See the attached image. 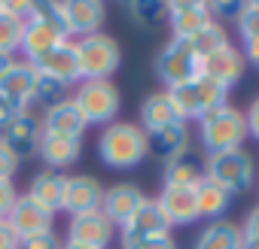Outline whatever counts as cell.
<instances>
[{"mask_svg":"<svg viewBox=\"0 0 259 249\" xmlns=\"http://www.w3.org/2000/svg\"><path fill=\"white\" fill-rule=\"evenodd\" d=\"M150 155L147 131L135 121H113L98 137V158L113 170H132Z\"/></svg>","mask_w":259,"mask_h":249,"instance_id":"cell-1","label":"cell"},{"mask_svg":"<svg viewBox=\"0 0 259 249\" xmlns=\"http://www.w3.org/2000/svg\"><path fill=\"white\" fill-rule=\"evenodd\" d=\"M198 140H201V146H204L207 155H220V152L241 149L244 140H247L244 112L235 109L232 103L207 112L204 118H198Z\"/></svg>","mask_w":259,"mask_h":249,"instance_id":"cell-2","label":"cell"},{"mask_svg":"<svg viewBox=\"0 0 259 249\" xmlns=\"http://www.w3.org/2000/svg\"><path fill=\"white\" fill-rule=\"evenodd\" d=\"M168 94H171V100H174V106H177V112H180V118L186 125L198 121L207 112L229 103V88H223L220 82H213V79H207L201 73L195 79L177 85V88H168Z\"/></svg>","mask_w":259,"mask_h":249,"instance_id":"cell-3","label":"cell"},{"mask_svg":"<svg viewBox=\"0 0 259 249\" xmlns=\"http://www.w3.org/2000/svg\"><path fill=\"white\" fill-rule=\"evenodd\" d=\"M76 109L82 112L85 125H113L122 106V94L113 85V79H82L76 82V91L70 94Z\"/></svg>","mask_w":259,"mask_h":249,"instance_id":"cell-4","label":"cell"},{"mask_svg":"<svg viewBox=\"0 0 259 249\" xmlns=\"http://www.w3.org/2000/svg\"><path fill=\"white\" fill-rule=\"evenodd\" d=\"M76 46V64H79V82L82 79H110L122 64V49L116 37L98 31L82 40H73Z\"/></svg>","mask_w":259,"mask_h":249,"instance_id":"cell-5","label":"cell"},{"mask_svg":"<svg viewBox=\"0 0 259 249\" xmlns=\"http://www.w3.org/2000/svg\"><path fill=\"white\" fill-rule=\"evenodd\" d=\"M204 176L213 179L217 185H223L229 195H241V192H247V189L253 185L256 161H253V155L244 152V149L207 155V158H204Z\"/></svg>","mask_w":259,"mask_h":249,"instance_id":"cell-6","label":"cell"},{"mask_svg":"<svg viewBox=\"0 0 259 249\" xmlns=\"http://www.w3.org/2000/svg\"><path fill=\"white\" fill-rule=\"evenodd\" d=\"M198 73H201V58L195 55L186 37H171L156 55V76L165 82V91L195 79Z\"/></svg>","mask_w":259,"mask_h":249,"instance_id":"cell-7","label":"cell"},{"mask_svg":"<svg viewBox=\"0 0 259 249\" xmlns=\"http://www.w3.org/2000/svg\"><path fill=\"white\" fill-rule=\"evenodd\" d=\"M113 237H116V225L101 210L67 219L64 243H76V246H89V249H107L113 243Z\"/></svg>","mask_w":259,"mask_h":249,"instance_id":"cell-8","label":"cell"},{"mask_svg":"<svg viewBox=\"0 0 259 249\" xmlns=\"http://www.w3.org/2000/svg\"><path fill=\"white\" fill-rule=\"evenodd\" d=\"M162 234H171V225L162 216V210L156 207V201L147 198V204L122 225V249H135L138 243L162 237Z\"/></svg>","mask_w":259,"mask_h":249,"instance_id":"cell-9","label":"cell"},{"mask_svg":"<svg viewBox=\"0 0 259 249\" xmlns=\"http://www.w3.org/2000/svg\"><path fill=\"white\" fill-rule=\"evenodd\" d=\"M144 204H147V195H144L141 185H135V182H116V185L104 189L101 213H104L116 228H122Z\"/></svg>","mask_w":259,"mask_h":249,"instance_id":"cell-10","label":"cell"},{"mask_svg":"<svg viewBox=\"0 0 259 249\" xmlns=\"http://www.w3.org/2000/svg\"><path fill=\"white\" fill-rule=\"evenodd\" d=\"M40 134H43V128H40V115H34L31 109H25V112L10 125V128L0 131V143H4L19 161H28V158L37 155Z\"/></svg>","mask_w":259,"mask_h":249,"instance_id":"cell-11","label":"cell"},{"mask_svg":"<svg viewBox=\"0 0 259 249\" xmlns=\"http://www.w3.org/2000/svg\"><path fill=\"white\" fill-rule=\"evenodd\" d=\"M101 201H104V185L95 176H85V173L67 176V182H64V207H61L67 216L95 213V210H101Z\"/></svg>","mask_w":259,"mask_h":249,"instance_id":"cell-12","label":"cell"},{"mask_svg":"<svg viewBox=\"0 0 259 249\" xmlns=\"http://www.w3.org/2000/svg\"><path fill=\"white\" fill-rule=\"evenodd\" d=\"M7 222H10V228L16 231V237L25 240V237H34V234L52 231L55 216H52L49 210H43L40 204H34L28 195H19L16 204H13V210H10V216H7Z\"/></svg>","mask_w":259,"mask_h":249,"instance_id":"cell-13","label":"cell"},{"mask_svg":"<svg viewBox=\"0 0 259 249\" xmlns=\"http://www.w3.org/2000/svg\"><path fill=\"white\" fill-rule=\"evenodd\" d=\"M40 128H43V134L82 140V134H85L89 125H85L82 112L76 109V103L67 97V100H61V103H55V106L43 109V115H40Z\"/></svg>","mask_w":259,"mask_h":249,"instance_id":"cell-14","label":"cell"},{"mask_svg":"<svg viewBox=\"0 0 259 249\" xmlns=\"http://www.w3.org/2000/svg\"><path fill=\"white\" fill-rule=\"evenodd\" d=\"M34 70L43 73V76H49V79H55V82H61V85H67V88L76 85L79 82V64H76V46H73V40H64L52 52H46L34 64Z\"/></svg>","mask_w":259,"mask_h":249,"instance_id":"cell-15","label":"cell"},{"mask_svg":"<svg viewBox=\"0 0 259 249\" xmlns=\"http://www.w3.org/2000/svg\"><path fill=\"white\" fill-rule=\"evenodd\" d=\"M64 7V25H67V37L73 40H82L89 34H98L104 19H107V10L98 0H70V4H61Z\"/></svg>","mask_w":259,"mask_h":249,"instance_id":"cell-16","label":"cell"},{"mask_svg":"<svg viewBox=\"0 0 259 249\" xmlns=\"http://www.w3.org/2000/svg\"><path fill=\"white\" fill-rule=\"evenodd\" d=\"M165 19L174 37H192L213 19V13L210 4H201V0H177V4H165Z\"/></svg>","mask_w":259,"mask_h":249,"instance_id":"cell-17","label":"cell"},{"mask_svg":"<svg viewBox=\"0 0 259 249\" xmlns=\"http://www.w3.org/2000/svg\"><path fill=\"white\" fill-rule=\"evenodd\" d=\"M156 207L168 219V225H192L198 219V204H195V189H180V185H162Z\"/></svg>","mask_w":259,"mask_h":249,"instance_id":"cell-18","label":"cell"},{"mask_svg":"<svg viewBox=\"0 0 259 249\" xmlns=\"http://www.w3.org/2000/svg\"><path fill=\"white\" fill-rule=\"evenodd\" d=\"M37 70L25 58H13V64L0 73V97H7L25 109H31V91H34Z\"/></svg>","mask_w":259,"mask_h":249,"instance_id":"cell-19","label":"cell"},{"mask_svg":"<svg viewBox=\"0 0 259 249\" xmlns=\"http://www.w3.org/2000/svg\"><path fill=\"white\" fill-rule=\"evenodd\" d=\"M244 64H247V61H244L241 49H235V46L229 43V46H223L220 52H213V55L201 58V76H207V79L220 82L223 88H232V85L241 79Z\"/></svg>","mask_w":259,"mask_h":249,"instance_id":"cell-20","label":"cell"},{"mask_svg":"<svg viewBox=\"0 0 259 249\" xmlns=\"http://www.w3.org/2000/svg\"><path fill=\"white\" fill-rule=\"evenodd\" d=\"M37 155L46 164V170H67L79 161L82 155V140H70V137H55V134H40L37 143Z\"/></svg>","mask_w":259,"mask_h":249,"instance_id":"cell-21","label":"cell"},{"mask_svg":"<svg viewBox=\"0 0 259 249\" xmlns=\"http://www.w3.org/2000/svg\"><path fill=\"white\" fill-rule=\"evenodd\" d=\"M64 182H67V173H58V170H40V173H34L31 176V182H28V198L34 201V204H40L43 210H49L52 216L55 213H61V207H64Z\"/></svg>","mask_w":259,"mask_h":249,"instance_id":"cell-22","label":"cell"},{"mask_svg":"<svg viewBox=\"0 0 259 249\" xmlns=\"http://www.w3.org/2000/svg\"><path fill=\"white\" fill-rule=\"evenodd\" d=\"M189 137H192L189 134V125L186 121H174V125H165V128L147 134V146H150V152L156 158L171 161V158L189 152Z\"/></svg>","mask_w":259,"mask_h":249,"instance_id":"cell-23","label":"cell"},{"mask_svg":"<svg viewBox=\"0 0 259 249\" xmlns=\"http://www.w3.org/2000/svg\"><path fill=\"white\" fill-rule=\"evenodd\" d=\"M67 37H61L58 31H52L49 25H43V22H37V19H31V22H25V28H22V43H19V52L25 55V61L28 64H37L46 52H52L58 43H64Z\"/></svg>","mask_w":259,"mask_h":249,"instance_id":"cell-24","label":"cell"},{"mask_svg":"<svg viewBox=\"0 0 259 249\" xmlns=\"http://www.w3.org/2000/svg\"><path fill=\"white\" fill-rule=\"evenodd\" d=\"M174 121H183V118H180V112H177V106H174V100H171L168 91H153V94L144 97V103H141V121L138 125L147 134L165 128V125H174Z\"/></svg>","mask_w":259,"mask_h":249,"instance_id":"cell-25","label":"cell"},{"mask_svg":"<svg viewBox=\"0 0 259 249\" xmlns=\"http://www.w3.org/2000/svg\"><path fill=\"white\" fill-rule=\"evenodd\" d=\"M165 185H180V189H195L204 179V161L195 158L192 152H183L171 161H165V173H162Z\"/></svg>","mask_w":259,"mask_h":249,"instance_id":"cell-26","label":"cell"},{"mask_svg":"<svg viewBox=\"0 0 259 249\" xmlns=\"http://www.w3.org/2000/svg\"><path fill=\"white\" fill-rule=\"evenodd\" d=\"M192 249H241V228L229 219H213L201 228Z\"/></svg>","mask_w":259,"mask_h":249,"instance_id":"cell-27","label":"cell"},{"mask_svg":"<svg viewBox=\"0 0 259 249\" xmlns=\"http://www.w3.org/2000/svg\"><path fill=\"white\" fill-rule=\"evenodd\" d=\"M232 198L223 185H217L213 179H201L195 185V204H198V219H220L229 207H232Z\"/></svg>","mask_w":259,"mask_h":249,"instance_id":"cell-28","label":"cell"},{"mask_svg":"<svg viewBox=\"0 0 259 249\" xmlns=\"http://www.w3.org/2000/svg\"><path fill=\"white\" fill-rule=\"evenodd\" d=\"M186 40H189V46L195 49V55H198V58H207V55L220 52L223 46H229L226 25H220L217 19H210L201 31H195V34H192V37H186Z\"/></svg>","mask_w":259,"mask_h":249,"instance_id":"cell-29","label":"cell"},{"mask_svg":"<svg viewBox=\"0 0 259 249\" xmlns=\"http://www.w3.org/2000/svg\"><path fill=\"white\" fill-rule=\"evenodd\" d=\"M67 91H70L67 85H61V82H55V79H49V76L37 73V79H34V91H31V106L49 109V106H55V103L67 100Z\"/></svg>","mask_w":259,"mask_h":249,"instance_id":"cell-30","label":"cell"},{"mask_svg":"<svg viewBox=\"0 0 259 249\" xmlns=\"http://www.w3.org/2000/svg\"><path fill=\"white\" fill-rule=\"evenodd\" d=\"M22 22L16 16H10L7 4L0 10V55H16L19 52V43H22Z\"/></svg>","mask_w":259,"mask_h":249,"instance_id":"cell-31","label":"cell"},{"mask_svg":"<svg viewBox=\"0 0 259 249\" xmlns=\"http://www.w3.org/2000/svg\"><path fill=\"white\" fill-rule=\"evenodd\" d=\"M128 16L135 19V25L141 28H153L165 19V4H156V0H138V4H128Z\"/></svg>","mask_w":259,"mask_h":249,"instance_id":"cell-32","label":"cell"},{"mask_svg":"<svg viewBox=\"0 0 259 249\" xmlns=\"http://www.w3.org/2000/svg\"><path fill=\"white\" fill-rule=\"evenodd\" d=\"M31 19H37V22H43V25H49L52 31H58L61 37H67V25H64V7L61 4H34V16ZM70 40V37H67Z\"/></svg>","mask_w":259,"mask_h":249,"instance_id":"cell-33","label":"cell"},{"mask_svg":"<svg viewBox=\"0 0 259 249\" xmlns=\"http://www.w3.org/2000/svg\"><path fill=\"white\" fill-rule=\"evenodd\" d=\"M235 25H238L241 40L259 37V0H253V4H244V10H241V16L235 19Z\"/></svg>","mask_w":259,"mask_h":249,"instance_id":"cell-34","label":"cell"},{"mask_svg":"<svg viewBox=\"0 0 259 249\" xmlns=\"http://www.w3.org/2000/svg\"><path fill=\"white\" fill-rule=\"evenodd\" d=\"M241 228V249H259V204L244 216Z\"/></svg>","mask_w":259,"mask_h":249,"instance_id":"cell-35","label":"cell"},{"mask_svg":"<svg viewBox=\"0 0 259 249\" xmlns=\"http://www.w3.org/2000/svg\"><path fill=\"white\" fill-rule=\"evenodd\" d=\"M64 243H61V237L55 234V228L52 231H43V234H34V237H25L22 243H19V249H61Z\"/></svg>","mask_w":259,"mask_h":249,"instance_id":"cell-36","label":"cell"},{"mask_svg":"<svg viewBox=\"0 0 259 249\" xmlns=\"http://www.w3.org/2000/svg\"><path fill=\"white\" fill-rule=\"evenodd\" d=\"M19 158L0 143V179H10V182H16V173H19Z\"/></svg>","mask_w":259,"mask_h":249,"instance_id":"cell-37","label":"cell"},{"mask_svg":"<svg viewBox=\"0 0 259 249\" xmlns=\"http://www.w3.org/2000/svg\"><path fill=\"white\" fill-rule=\"evenodd\" d=\"M16 198H19V192H16V182H10V179H0V219H7V216H10V210H13Z\"/></svg>","mask_w":259,"mask_h":249,"instance_id":"cell-38","label":"cell"},{"mask_svg":"<svg viewBox=\"0 0 259 249\" xmlns=\"http://www.w3.org/2000/svg\"><path fill=\"white\" fill-rule=\"evenodd\" d=\"M25 112V106H19V103H13V100H7V97H0V131L4 128H10V125L19 118Z\"/></svg>","mask_w":259,"mask_h":249,"instance_id":"cell-39","label":"cell"},{"mask_svg":"<svg viewBox=\"0 0 259 249\" xmlns=\"http://www.w3.org/2000/svg\"><path fill=\"white\" fill-rule=\"evenodd\" d=\"M241 10H244V4H238V0H229V4H213L210 7V13H213V19L223 25L226 19H238L241 16Z\"/></svg>","mask_w":259,"mask_h":249,"instance_id":"cell-40","label":"cell"},{"mask_svg":"<svg viewBox=\"0 0 259 249\" xmlns=\"http://www.w3.org/2000/svg\"><path fill=\"white\" fill-rule=\"evenodd\" d=\"M244 121H247V137H256L259 140V94L250 100V106L244 112Z\"/></svg>","mask_w":259,"mask_h":249,"instance_id":"cell-41","label":"cell"},{"mask_svg":"<svg viewBox=\"0 0 259 249\" xmlns=\"http://www.w3.org/2000/svg\"><path fill=\"white\" fill-rule=\"evenodd\" d=\"M19 237H16V231L10 228V222L7 219H0V249H19Z\"/></svg>","mask_w":259,"mask_h":249,"instance_id":"cell-42","label":"cell"},{"mask_svg":"<svg viewBox=\"0 0 259 249\" xmlns=\"http://www.w3.org/2000/svg\"><path fill=\"white\" fill-rule=\"evenodd\" d=\"M135 249H177V243H174V237H171V234H162V237H153V240L138 243Z\"/></svg>","mask_w":259,"mask_h":249,"instance_id":"cell-43","label":"cell"},{"mask_svg":"<svg viewBox=\"0 0 259 249\" xmlns=\"http://www.w3.org/2000/svg\"><path fill=\"white\" fill-rule=\"evenodd\" d=\"M13 58H16V55H0V73H4V70L13 64Z\"/></svg>","mask_w":259,"mask_h":249,"instance_id":"cell-44","label":"cell"},{"mask_svg":"<svg viewBox=\"0 0 259 249\" xmlns=\"http://www.w3.org/2000/svg\"><path fill=\"white\" fill-rule=\"evenodd\" d=\"M61 249H89V246H76V243H64Z\"/></svg>","mask_w":259,"mask_h":249,"instance_id":"cell-45","label":"cell"},{"mask_svg":"<svg viewBox=\"0 0 259 249\" xmlns=\"http://www.w3.org/2000/svg\"><path fill=\"white\" fill-rule=\"evenodd\" d=\"M256 70H259V61H256Z\"/></svg>","mask_w":259,"mask_h":249,"instance_id":"cell-46","label":"cell"}]
</instances>
